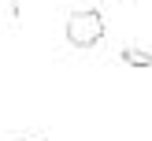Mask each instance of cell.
Returning a JSON list of instances; mask_svg holds the SVG:
<instances>
[{"instance_id":"obj_2","label":"cell","mask_w":152,"mask_h":141,"mask_svg":"<svg viewBox=\"0 0 152 141\" xmlns=\"http://www.w3.org/2000/svg\"><path fill=\"white\" fill-rule=\"evenodd\" d=\"M119 59L130 67H152V52H141V48H119Z\"/></svg>"},{"instance_id":"obj_3","label":"cell","mask_w":152,"mask_h":141,"mask_svg":"<svg viewBox=\"0 0 152 141\" xmlns=\"http://www.w3.org/2000/svg\"><path fill=\"white\" fill-rule=\"evenodd\" d=\"M7 15H11V22H19V15H22V0H7Z\"/></svg>"},{"instance_id":"obj_4","label":"cell","mask_w":152,"mask_h":141,"mask_svg":"<svg viewBox=\"0 0 152 141\" xmlns=\"http://www.w3.org/2000/svg\"><path fill=\"white\" fill-rule=\"evenodd\" d=\"M26 141H41V137H26Z\"/></svg>"},{"instance_id":"obj_1","label":"cell","mask_w":152,"mask_h":141,"mask_svg":"<svg viewBox=\"0 0 152 141\" xmlns=\"http://www.w3.org/2000/svg\"><path fill=\"white\" fill-rule=\"evenodd\" d=\"M104 34H108V22H104V15L96 7H82V11H74L67 19V41H71V48H96L104 41Z\"/></svg>"}]
</instances>
